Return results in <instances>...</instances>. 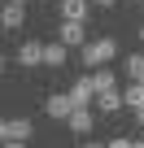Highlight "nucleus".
<instances>
[{"mask_svg":"<svg viewBox=\"0 0 144 148\" xmlns=\"http://www.w3.org/2000/svg\"><path fill=\"white\" fill-rule=\"evenodd\" d=\"M114 57H118V44H114L109 35H101V39H88V44H83V65H88V70L109 65Z\"/></svg>","mask_w":144,"mask_h":148,"instance_id":"obj_1","label":"nucleus"},{"mask_svg":"<svg viewBox=\"0 0 144 148\" xmlns=\"http://www.w3.org/2000/svg\"><path fill=\"white\" fill-rule=\"evenodd\" d=\"M57 39H61V44H70V48H83V44H88V22H70V18H61Z\"/></svg>","mask_w":144,"mask_h":148,"instance_id":"obj_2","label":"nucleus"},{"mask_svg":"<svg viewBox=\"0 0 144 148\" xmlns=\"http://www.w3.org/2000/svg\"><path fill=\"white\" fill-rule=\"evenodd\" d=\"M44 109H48V118H61V122H65L79 105H74V96H70V92H52V96L44 100Z\"/></svg>","mask_w":144,"mask_h":148,"instance_id":"obj_3","label":"nucleus"},{"mask_svg":"<svg viewBox=\"0 0 144 148\" xmlns=\"http://www.w3.org/2000/svg\"><path fill=\"white\" fill-rule=\"evenodd\" d=\"M70 96H74V105H79V109H88V105L101 96V92H96V83H92V74H83V79L70 87Z\"/></svg>","mask_w":144,"mask_h":148,"instance_id":"obj_4","label":"nucleus"},{"mask_svg":"<svg viewBox=\"0 0 144 148\" xmlns=\"http://www.w3.org/2000/svg\"><path fill=\"white\" fill-rule=\"evenodd\" d=\"M31 118H9V122H0V135L5 139H31Z\"/></svg>","mask_w":144,"mask_h":148,"instance_id":"obj_5","label":"nucleus"},{"mask_svg":"<svg viewBox=\"0 0 144 148\" xmlns=\"http://www.w3.org/2000/svg\"><path fill=\"white\" fill-rule=\"evenodd\" d=\"M65 126L74 131V135H92V126H96V118H92V109H74L65 118Z\"/></svg>","mask_w":144,"mask_h":148,"instance_id":"obj_6","label":"nucleus"},{"mask_svg":"<svg viewBox=\"0 0 144 148\" xmlns=\"http://www.w3.org/2000/svg\"><path fill=\"white\" fill-rule=\"evenodd\" d=\"M22 22H26L22 5H18V0H9V5H5V13H0V26H5V31H22Z\"/></svg>","mask_w":144,"mask_h":148,"instance_id":"obj_7","label":"nucleus"},{"mask_svg":"<svg viewBox=\"0 0 144 148\" xmlns=\"http://www.w3.org/2000/svg\"><path fill=\"white\" fill-rule=\"evenodd\" d=\"M65 57H70V44H44V65H52V70H61L65 65Z\"/></svg>","mask_w":144,"mask_h":148,"instance_id":"obj_8","label":"nucleus"},{"mask_svg":"<svg viewBox=\"0 0 144 148\" xmlns=\"http://www.w3.org/2000/svg\"><path fill=\"white\" fill-rule=\"evenodd\" d=\"M88 9H92V0H61V18L70 22H88Z\"/></svg>","mask_w":144,"mask_h":148,"instance_id":"obj_9","label":"nucleus"},{"mask_svg":"<svg viewBox=\"0 0 144 148\" xmlns=\"http://www.w3.org/2000/svg\"><path fill=\"white\" fill-rule=\"evenodd\" d=\"M18 61H22V65H44V44H35V39L22 44V48H18Z\"/></svg>","mask_w":144,"mask_h":148,"instance_id":"obj_10","label":"nucleus"},{"mask_svg":"<svg viewBox=\"0 0 144 148\" xmlns=\"http://www.w3.org/2000/svg\"><path fill=\"white\" fill-rule=\"evenodd\" d=\"M96 105H101V113H118V109L127 105V96L114 87V92H101V96H96Z\"/></svg>","mask_w":144,"mask_h":148,"instance_id":"obj_11","label":"nucleus"},{"mask_svg":"<svg viewBox=\"0 0 144 148\" xmlns=\"http://www.w3.org/2000/svg\"><path fill=\"white\" fill-rule=\"evenodd\" d=\"M92 83H96V92H114V87H118V79H114L109 65H96V70H92Z\"/></svg>","mask_w":144,"mask_h":148,"instance_id":"obj_12","label":"nucleus"},{"mask_svg":"<svg viewBox=\"0 0 144 148\" xmlns=\"http://www.w3.org/2000/svg\"><path fill=\"white\" fill-rule=\"evenodd\" d=\"M122 70L131 74V83H144V52H131V57L122 61Z\"/></svg>","mask_w":144,"mask_h":148,"instance_id":"obj_13","label":"nucleus"},{"mask_svg":"<svg viewBox=\"0 0 144 148\" xmlns=\"http://www.w3.org/2000/svg\"><path fill=\"white\" fill-rule=\"evenodd\" d=\"M122 96H127V109H140V105H144V83H131Z\"/></svg>","mask_w":144,"mask_h":148,"instance_id":"obj_14","label":"nucleus"},{"mask_svg":"<svg viewBox=\"0 0 144 148\" xmlns=\"http://www.w3.org/2000/svg\"><path fill=\"white\" fill-rule=\"evenodd\" d=\"M105 148H140V144H131V139H122V135H118V139H109Z\"/></svg>","mask_w":144,"mask_h":148,"instance_id":"obj_15","label":"nucleus"},{"mask_svg":"<svg viewBox=\"0 0 144 148\" xmlns=\"http://www.w3.org/2000/svg\"><path fill=\"white\" fill-rule=\"evenodd\" d=\"M5 148H26V139H5Z\"/></svg>","mask_w":144,"mask_h":148,"instance_id":"obj_16","label":"nucleus"},{"mask_svg":"<svg viewBox=\"0 0 144 148\" xmlns=\"http://www.w3.org/2000/svg\"><path fill=\"white\" fill-rule=\"evenodd\" d=\"M92 5H101V9H109V5H118V0H92Z\"/></svg>","mask_w":144,"mask_h":148,"instance_id":"obj_17","label":"nucleus"},{"mask_svg":"<svg viewBox=\"0 0 144 148\" xmlns=\"http://www.w3.org/2000/svg\"><path fill=\"white\" fill-rule=\"evenodd\" d=\"M79 148H105V144H92V139H88V144H79Z\"/></svg>","mask_w":144,"mask_h":148,"instance_id":"obj_18","label":"nucleus"},{"mask_svg":"<svg viewBox=\"0 0 144 148\" xmlns=\"http://www.w3.org/2000/svg\"><path fill=\"white\" fill-rule=\"evenodd\" d=\"M135 35H140V44H144V26H140V31H135Z\"/></svg>","mask_w":144,"mask_h":148,"instance_id":"obj_19","label":"nucleus"},{"mask_svg":"<svg viewBox=\"0 0 144 148\" xmlns=\"http://www.w3.org/2000/svg\"><path fill=\"white\" fill-rule=\"evenodd\" d=\"M18 5H26V0H18Z\"/></svg>","mask_w":144,"mask_h":148,"instance_id":"obj_20","label":"nucleus"},{"mask_svg":"<svg viewBox=\"0 0 144 148\" xmlns=\"http://www.w3.org/2000/svg\"><path fill=\"white\" fill-rule=\"evenodd\" d=\"M48 5H52V0H48Z\"/></svg>","mask_w":144,"mask_h":148,"instance_id":"obj_21","label":"nucleus"},{"mask_svg":"<svg viewBox=\"0 0 144 148\" xmlns=\"http://www.w3.org/2000/svg\"><path fill=\"white\" fill-rule=\"evenodd\" d=\"M140 148H144V144H140Z\"/></svg>","mask_w":144,"mask_h":148,"instance_id":"obj_22","label":"nucleus"}]
</instances>
